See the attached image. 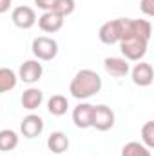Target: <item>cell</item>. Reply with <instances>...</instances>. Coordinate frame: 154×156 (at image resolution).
I'll use <instances>...</instances> for the list:
<instances>
[{"label":"cell","instance_id":"4","mask_svg":"<svg viewBox=\"0 0 154 156\" xmlns=\"http://www.w3.org/2000/svg\"><path fill=\"white\" fill-rule=\"evenodd\" d=\"M123 31H125V18L109 20V22L102 24V27L98 31V38L102 44H107V45L120 44V40L123 37Z\"/></svg>","mask_w":154,"mask_h":156},{"label":"cell","instance_id":"6","mask_svg":"<svg viewBox=\"0 0 154 156\" xmlns=\"http://www.w3.org/2000/svg\"><path fill=\"white\" fill-rule=\"evenodd\" d=\"M11 20L18 29H31L37 24V13L29 5H18L11 13Z\"/></svg>","mask_w":154,"mask_h":156},{"label":"cell","instance_id":"23","mask_svg":"<svg viewBox=\"0 0 154 156\" xmlns=\"http://www.w3.org/2000/svg\"><path fill=\"white\" fill-rule=\"evenodd\" d=\"M11 4H13V0H0V15L7 13L11 9Z\"/></svg>","mask_w":154,"mask_h":156},{"label":"cell","instance_id":"10","mask_svg":"<svg viewBox=\"0 0 154 156\" xmlns=\"http://www.w3.org/2000/svg\"><path fill=\"white\" fill-rule=\"evenodd\" d=\"M131 76H132V82L134 85H140V87H149L154 80V71L152 66L147 64V62H140L132 67L131 71Z\"/></svg>","mask_w":154,"mask_h":156},{"label":"cell","instance_id":"2","mask_svg":"<svg viewBox=\"0 0 154 156\" xmlns=\"http://www.w3.org/2000/svg\"><path fill=\"white\" fill-rule=\"evenodd\" d=\"M147 47H149L147 40L134 37V35H129L120 42V51H121V55L127 62H140L145 56Z\"/></svg>","mask_w":154,"mask_h":156},{"label":"cell","instance_id":"3","mask_svg":"<svg viewBox=\"0 0 154 156\" xmlns=\"http://www.w3.org/2000/svg\"><path fill=\"white\" fill-rule=\"evenodd\" d=\"M31 51L40 62H51L58 55V42L49 37H37L31 44Z\"/></svg>","mask_w":154,"mask_h":156},{"label":"cell","instance_id":"12","mask_svg":"<svg viewBox=\"0 0 154 156\" xmlns=\"http://www.w3.org/2000/svg\"><path fill=\"white\" fill-rule=\"evenodd\" d=\"M103 67H105V73L111 75L114 78H123L129 75L131 71V66L125 58H120V56H107L103 60Z\"/></svg>","mask_w":154,"mask_h":156},{"label":"cell","instance_id":"22","mask_svg":"<svg viewBox=\"0 0 154 156\" xmlns=\"http://www.w3.org/2000/svg\"><path fill=\"white\" fill-rule=\"evenodd\" d=\"M54 2L56 0H35V4L38 5L40 9H44V11H51L53 5H54Z\"/></svg>","mask_w":154,"mask_h":156},{"label":"cell","instance_id":"9","mask_svg":"<svg viewBox=\"0 0 154 156\" xmlns=\"http://www.w3.org/2000/svg\"><path fill=\"white\" fill-rule=\"evenodd\" d=\"M20 133L27 140L37 138V136H40L44 133V120L38 115H27L20 123Z\"/></svg>","mask_w":154,"mask_h":156},{"label":"cell","instance_id":"5","mask_svg":"<svg viewBox=\"0 0 154 156\" xmlns=\"http://www.w3.org/2000/svg\"><path fill=\"white\" fill-rule=\"evenodd\" d=\"M114 125V111L109 105H94V113H93V125L96 131H109Z\"/></svg>","mask_w":154,"mask_h":156},{"label":"cell","instance_id":"14","mask_svg":"<svg viewBox=\"0 0 154 156\" xmlns=\"http://www.w3.org/2000/svg\"><path fill=\"white\" fill-rule=\"evenodd\" d=\"M47 149L54 154H62L69 149V138L65 133L62 131H54L51 133V136L47 138Z\"/></svg>","mask_w":154,"mask_h":156},{"label":"cell","instance_id":"15","mask_svg":"<svg viewBox=\"0 0 154 156\" xmlns=\"http://www.w3.org/2000/svg\"><path fill=\"white\" fill-rule=\"evenodd\" d=\"M69 109V102L64 94H53L49 100H47V111L53 115V116H64Z\"/></svg>","mask_w":154,"mask_h":156},{"label":"cell","instance_id":"16","mask_svg":"<svg viewBox=\"0 0 154 156\" xmlns=\"http://www.w3.org/2000/svg\"><path fill=\"white\" fill-rule=\"evenodd\" d=\"M18 75L9 67H0V93H9L16 87Z\"/></svg>","mask_w":154,"mask_h":156},{"label":"cell","instance_id":"1","mask_svg":"<svg viewBox=\"0 0 154 156\" xmlns=\"http://www.w3.org/2000/svg\"><path fill=\"white\" fill-rule=\"evenodd\" d=\"M102 78L93 69H80L69 83V93L76 100H87L102 91Z\"/></svg>","mask_w":154,"mask_h":156},{"label":"cell","instance_id":"11","mask_svg":"<svg viewBox=\"0 0 154 156\" xmlns=\"http://www.w3.org/2000/svg\"><path fill=\"white\" fill-rule=\"evenodd\" d=\"M37 22L44 33H58L64 27V16L54 11H44V15L37 18Z\"/></svg>","mask_w":154,"mask_h":156},{"label":"cell","instance_id":"20","mask_svg":"<svg viewBox=\"0 0 154 156\" xmlns=\"http://www.w3.org/2000/svg\"><path fill=\"white\" fill-rule=\"evenodd\" d=\"M142 144L149 149L154 147V122H147L142 127Z\"/></svg>","mask_w":154,"mask_h":156},{"label":"cell","instance_id":"21","mask_svg":"<svg viewBox=\"0 0 154 156\" xmlns=\"http://www.w3.org/2000/svg\"><path fill=\"white\" fill-rule=\"evenodd\" d=\"M140 9L143 11V15L152 16L154 15V0H142L140 2Z\"/></svg>","mask_w":154,"mask_h":156},{"label":"cell","instance_id":"17","mask_svg":"<svg viewBox=\"0 0 154 156\" xmlns=\"http://www.w3.org/2000/svg\"><path fill=\"white\" fill-rule=\"evenodd\" d=\"M18 147V134L11 129H2L0 131V151L7 153Z\"/></svg>","mask_w":154,"mask_h":156},{"label":"cell","instance_id":"7","mask_svg":"<svg viewBox=\"0 0 154 156\" xmlns=\"http://www.w3.org/2000/svg\"><path fill=\"white\" fill-rule=\"evenodd\" d=\"M44 75V66L40 60H26L18 69V80L26 83H37Z\"/></svg>","mask_w":154,"mask_h":156},{"label":"cell","instance_id":"13","mask_svg":"<svg viewBox=\"0 0 154 156\" xmlns=\"http://www.w3.org/2000/svg\"><path fill=\"white\" fill-rule=\"evenodd\" d=\"M20 102H22V107L24 109L35 111V109H38L40 105H42V102H44V93L40 91L38 87H29V89H26L22 93Z\"/></svg>","mask_w":154,"mask_h":156},{"label":"cell","instance_id":"8","mask_svg":"<svg viewBox=\"0 0 154 156\" xmlns=\"http://www.w3.org/2000/svg\"><path fill=\"white\" fill-rule=\"evenodd\" d=\"M93 113H94V105L82 102L73 109V122L78 129H89L93 125Z\"/></svg>","mask_w":154,"mask_h":156},{"label":"cell","instance_id":"19","mask_svg":"<svg viewBox=\"0 0 154 156\" xmlns=\"http://www.w3.org/2000/svg\"><path fill=\"white\" fill-rule=\"evenodd\" d=\"M75 9H76V2H75V0H56L51 11H54V13H58L60 16L65 18V16L73 15Z\"/></svg>","mask_w":154,"mask_h":156},{"label":"cell","instance_id":"18","mask_svg":"<svg viewBox=\"0 0 154 156\" xmlns=\"http://www.w3.org/2000/svg\"><path fill=\"white\" fill-rule=\"evenodd\" d=\"M121 156H152L151 149L140 142H129L121 147Z\"/></svg>","mask_w":154,"mask_h":156}]
</instances>
